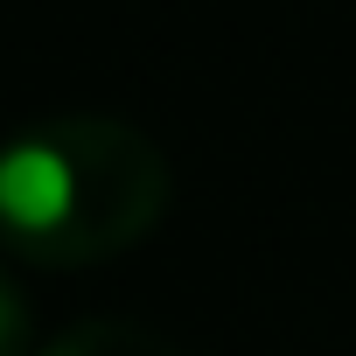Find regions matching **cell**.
Returning a JSON list of instances; mask_svg holds the SVG:
<instances>
[{"label": "cell", "instance_id": "obj_1", "mask_svg": "<svg viewBox=\"0 0 356 356\" xmlns=\"http://www.w3.org/2000/svg\"><path fill=\"white\" fill-rule=\"evenodd\" d=\"M168 217V154L112 112H56L0 140V245L77 273L133 252Z\"/></svg>", "mask_w": 356, "mask_h": 356}, {"label": "cell", "instance_id": "obj_2", "mask_svg": "<svg viewBox=\"0 0 356 356\" xmlns=\"http://www.w3.org/2000/svg\"><path fill=\"white\" fill-rule=\"evenodd\" d=\"M42 356H189V349L168 342L161 328H140V321L105 314V321H77V328H63Z\"/></svg>", "mask_w": 356, "mask_h": 356}, {"label": "cell", "instance_id": "obj_3", "mask_svg": "<svg viewBox=\"0 0 356 356\" xmlns=\"http://www.w3.org/2000/svg\"><path fill=\"white\" fill-rule=\"evenodd\" d=\"M29 335H35V314H29V293L0 273V356H29Z\"/></svg>", "mask_w": 356, "mask_h": 356}]
</instances>
